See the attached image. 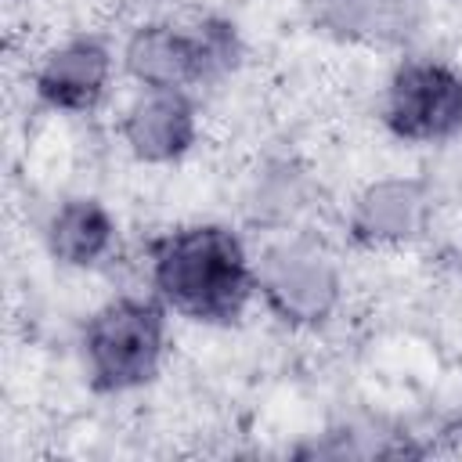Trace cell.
<instances>
[{"label":"cell","mask_w":462,"mask_h":462,"mask_svg":"<svg viewBox=\"0 0 462 462\" xmlns=\"http://www.w3.org/2000/svg\"><path fill=\"white\" fill-rule=\"evenodd\" d=\"M451 271H455V278L462 282V235H458L455 245H451Z\"/></svg>","instance_id":"obj_13"},{"label":"cell","mask_w":462,"mask_h":462,"mask_svg":"<svg viewBox=\"0 0 462 462\" xmlns=\"http://www.w3.org/2000/svg\"><path fill=\"white\" fill-rule=\"evenodd\" d=\"M383 134L404 148L437 152L462 137V65L433 51H404L375 94Z\"/></svg>","instance_id":"obj_5"},{"label":"cell","mask_w":462,"mask_h":462,"mask_svg":"<svg viewBox=\"0 0 462 462\" xmlns=\"http://www.w3.org/2000/svg\"><path fill=\"white\" fill-rule=\"evenodd\" d=\"M144 289L195 328H231L256 307V242L227 220H180L144 245Z\"/></svg>","instance_id":"obj_1"},{"label":"cell","mask_w":462,"mask_h":462,"mask_svg":"<svg viewBox=\"0 0 462 462\" xmlns=\"http://www.w3.org/2000/svg\"><path fill=\"white\" fill-rule=\"evenodd\" d=\"M180 4H195V0H180Z\"/></svg>","instance_id":"obj_15"},{"label":"cell","mask_w":462,"mask_h":462,"mask_svg":"<svg viewBox=\"0 0 462 462\" xmlns=\"http://www.w3.org/2000/svg\"><path fill=\"white\" fill-rule=\"evenodd\" d=\"M242 199L256 235L292 231V227H307V217L318 199V184L303 162L267 159L249 173V188L242 191Z\"/></svg>","instance_id":"obj_11"},{"label":"cell","mask_w":462,"mask_h":462,"mask_svg":"<svg viewBox=\"0 0 462 462\" xmlns=\"http://www.w3.org/2000/svg\"><path fill=\"white\" fill-rule=\"evenodd\" d=\"M112 130L116 144L130 162L148 170L180 166L202 141L199 94L166 87H130V94L116 108Z\"/></svg>","instance_id":"obj_8"},{"label":"cell","mask_w":462,"mask_h":462,"mask_svg":"<svg viewBox=\"0 0 462 462\" xmlns=\"http://www.w3.org/2000/svg\"><path fill=\"white\" fill-rule=\"evenodd\" d=\"M314 25L354 47H397L419 25L422 0H303Z\"/></svg>","instance_id":"obj_10"},{"label":"cell","mask_w":462,"mask_h":462,"mask_svg":"<svg viewBox=\"0 0 462 462\" xmlns=\"http://www.w3.org/2000/svg\"><path fill=\"white\" fill-rule=\"evenodd\" d=\"M440 202L426 173H379L343 206V238L365 253H408L430 242Z\"/></svg>","instance_id":"obj_7"},{"label":"cell","mask_w":462,"mask_h":462,"mask_svg":"<svg viewBox=\"0 0 462 462\" xmlns=\"http://www.w3.org/2000/svg\"><path fill=\"white\" fill-rule=\"evenodd\" d=\"M116 47L123 79L130 87H166L191 94L235 76L245 58L238 25L206 7L144 14L123 29Z\"/></svg>","instance_id":"obj_2"},{"label":"cell","mask_w":462,"mask_h":462,"mask_svg":"<svg viewBox=\"0 0 462 462\" xmlns=\"http://www.w3.org/2000/svg\"><path fill=\"white\" fill-rule=\"evenodd\" d=\"M123 79L119 47L97 29H72L36 51L29 65V94L51 116H94Z\"/></svg>","instance_id":"obj_6"},{"label":"cell","mask_w":462,"mask_h":462,"mask_svg":"<svg viewBox=\"0 0 462 462\" xmlns=\"http://www.w3.org/2000/svg\"><path fill=\"white\" fill-rule=\"evenodd\" d=\"M40 245L54 267L90 274L119 256L123 224L101 195H61L40 220Z\"/></svg>","instance_id":"obj_9"},{"label":"cell","mask_w":462,"mask_h":462,"mask_svg":"<svg viewBox=\"0 0 462 462\" xmlns=\"http://www.w3.org/2000/svg\"><path fill=\"white\" fill-rule=\"evenodd\" d=\"M458 433H462V411H458Z\"/></svg>","instance_id":"obj_14"},{"label":"cell","mask_w":462,"mask_h":462,"mask_svg":"<svg viewBox=\"0 0 462 462\" xmlns=\"http://www.w3.org/2000/svg\"><path fill=\"white\" fill-rule=\"evenodd\" d=\"M173 357V314L144 292L101 300L79 325L76 361L94 397L123 401L155 386Z\"/></svg>","instance_id":"obj_3"},{"label":"cell","mask_w":462,"mask_h":462,"mask_svg":"<svg viewBox=\"0 0 462 462\" xmlns=\"http://www.w3.org/2000/svg\"><path fill=\"white\" fill-rule=\"evenodd\" d=\"M430 155H433V162H430L426 180H430L437 202L462 209V137L444 144V148H437V152H430Z\"/></svg>","instance_id":"obj_12"},{"label":"cell","mask_w":462,"mask_h":462,"mask_svg":"<svg viewBox=\"0 0 462 462\" xmlns=\"http://www.w3.org/2000/svg\"><path fill=\"white\" fill-rule=\"evenodd\" d=\"M256 307L289 332L328 328L346 307V267L336 245L310 227L260 235Z\"/></svg>","instance_id":"obj_4"}]
</instances>
